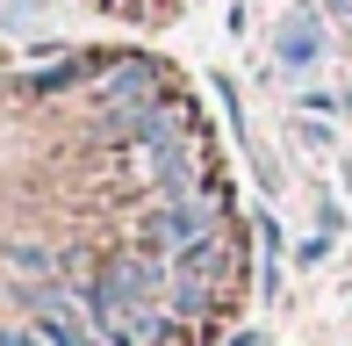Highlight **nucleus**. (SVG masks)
<instances>
[{
  "mask_svg": "<svg viewBox=\"0 0 352 346\" xmlns=\"http://www.w3.org/2000/svg\"><path fill=\"white\" fill-rule=\"evenodd\" d=\"M201 238H209V210H201V202H180V195H173L166 210H151V216H144V253H158V260L195 253Z\"/></svg>",
  "mask_w": 352,
  "mask_h": 346,
  "instance_id": "nucleus-1",
  "label": "nucleus"
},
{
  "mask_svg": "<svg viewBox=\"0 0 352 346\" xmlns=\"http://www.w3.org/2000/svg\"><path fill=\"white\" fill-rule=\"evenodd\" d=\"M29 318H36V332L51 339V346H116L101 325L87 318V303H72V296H58V289H36V296H29Z\"/></svg>",
  "mask_w": 352,
  "mask_h": 346,
  "instance_id": "nucleus-2",
  "label": "nucleus"
},
{
  "mask_svg": "<svg viewBox=\"0 0 352 346\" xmlns=\"http://www.w3.org/2000/svg\"><path fill=\"white\" fill-rule=\"evenodd\" d=\"M101 108H116V116H137V108H151V65H144V58H122V72L101 87Z\"/></svg>",
  "mask_w": 352,
  "mask_h": 346,
  "instance_id": "nucleus-3",
  "label": "nucleus"
},
{
  "mask_svg": "<svg viewBox=\"0 0 352 346\" xmlns=\"http://www.w3.org/2000/svg\"><path fill=\"white\" fill-rule=\"evenodd\" d=\"M316 51H324L316 22H309V14H295V22L280 29V65H287V72H302V65H316Z\"/></svg>",
  "mask_w": 352,
  "mask_h": 346,
  "instance_id": "nucleus-4",
  "label": "nucleus"
},
{
  "mask_svg": "<svg viewBox=\"0 0 352 346\" xmlns=\"http://www.w3.org/2000/svg\"><path fill=\"white\" fill-rule=\"evenodd\" d=\"M8 267H51V253H36V245H8Z\"/></svg>",
  "mask_w": 352,
  "mask_h": 346,
  "instance_id": "nucleus-5",
  "label": "nucleus"
},
{
  "mask_svg": "<svg viewBox=\"0 0 352 346\" xmlns=\"http://www.w3.org/2000/svg\"><path fill=\"white\" fill-rule=\"evenodd\" d=\"M0 346H51V339H43L36 325H29V332H8V325H0Z\"/></svg>",
  "mask_w": 352,
  "mask_h": 346,
  "instance_id": "nucleus-6",
  "label": "nucleus"
}]
</instances>
